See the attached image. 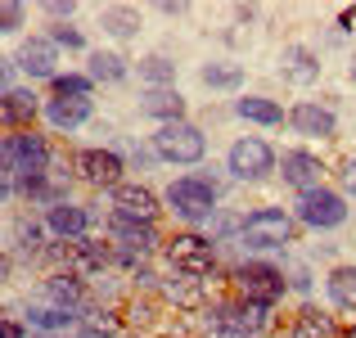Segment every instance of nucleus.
Returning <instances> with one entry per match:
<instances>
[{
  "label": "nucleus",
  "instance_id": "1",
  "mask_svg": "<svg viewBox=\"0 0 356 338\" xmlns=\"http://www.w3.org/2000/svg\"><path fill=\"white\" fill-rule=\"evenodd\" d=\"M203 330L208 334H221V338H266L275 330V316L270 307H257V303H243V298H217V303L203 307Z\"/></svg>",
  "mask_w": 356,
  "mask_h": 338
},
{
  "label": "nucleus",
  "instance_id": "2",
  "mask_svg": "<svg viewBox=\"0 0 356 338\" xmlns=\"http://www.w3.org/2000/svg\"><path fill=\"white\" fill-rule=\"evenodd\" d=\"M163 203L185 225H208L221 212L217 208V203H221V185L212 181V176H176V181L163 190Z\"/></svg>",
  "mask_w": 356,
  "mask_h": 338
},
{
  "label": "nucleus",
  "instance_id": "3",
  "mask_svg": "<svg viewBox=\"0 0 356 338\" xmlns=\"http://www.w3.org/2000/svg\"><path fill=\"white\" fill-rule=\"evenodd\" d=\"M230 289H235V298H243V303H257V307H270V312H275L289 293V275L275 261L252 257V261H239V266L230 271Z\"/></svg>",
  "mask_w": 356,
  "mask_h": 338
},
{
  "label": "nucleus",
  "instance_id": "4",
  "mask_svg": "<svg viewBox=\"0 0 356 338\" xmlns=\"http://www.w3.org/2000/svg\"><path fill=\"white\" fill-rule=\"evenodd\" d=\"M163 257L172 266V275H185V280H199L208 284L217 275V243L208 234H194V230H181L163 243Z\"/></svg>",
  "mask_w": 356,
  "mask_h": 338
},
{
  "label": "nucleus",
  "instance_id": "5",
  "mask_svg": "<svg viewBox=\"0 0 356 338\" xmlns=\"http://www.w3.org/2000/svg\"><path fill=\"white\" fill-rule=\"evenodd\" d=\"M54 163L50 140L36 136V131H9L0 136V176L5 181H23V176H36Z\"/></svg>",
  "mask_w": 356,
  "mask_h": 338
},
{
  "label": "nucleus",
  "instance_id": "6",
  "mask_svg": "<svg viewBox=\"0 0 356 338\" xmlns=\"http://www.w3.org/2000/svg\"><path fill=\"white\" fill-rule=\"evenodd\" d=\"M298 239V221L284 208H252L239 221V243L248 252H266V248H289Z\"/></svg>",
  "mask_w": 356,
  "mask_h": 338
},
{
  "label": "nucleus",
  "instance_id": "7",
  "mask_svg": "<svg viewBox=\"0 0 356 338\" xmlns=\"http://www.w3.org/2000/svg\"><path fill=\"white\" fill-rule=\"evenodd\" d=\"M149 145H154L158 163H172V167H194V163H203V154H208V136H203L190 118L172 122V127H158Z\"/></svg>",
  "mask_w": 356,
  "mask_h": 338
},
{
  "label": "nucleus",
  "instance_id": "8",
  "mask_svg": "<svg viewBox=\"0 0 356 338\" xmlns=\"http://www.w3.org/2000/svg\"><path fill=\"white\" fill-rule=\"evenodd\" d=\"M275 167H280V154L270 149V140H261V136H239L235 145L226 149V172L235 176L239 185L266 181Z\"/></svg>",
  "mask_w": 356,
  "mask_h": 338
},
{
  "label": "nucleus",
  "instance_id": "9",
  "mask_svg": "<svg viewBox=\"0 0 356 338\" xmlns=\"http://www.w3.org/2000/svg\"><path fill=\"white\" fill-rule=\"evenodd\" d=\"M293 221L302 225V230H339L343 221H348V199H343V190H334V185H321V190H307L298 194L293 203Z\"/></svg>",
  "mask_w": 356,
  "mask_h": 338
},
{
  "label": "nucleus",
  "instance_id": "10",
  "mask_svg": "<svg viewBox=\"0 0 356 338\" xmlns=\"http://www.w3.org/2000/svg\"><path fill=\"white\" fill-rule=\"evenodd\" d=\"M122 172H127V158L118 149H77L72 154V176L86 181L90 190H118Z\"/></svg>",
  "mask_w": 356,
  "mask_h": 338
},
{
  "label": "nucleus",
  "instance_id": "11",
  "mask_svg": "<svg viewBox=\"0 0 356 338\" xmlns=\"http://www.w3.org/2000/svg\"><path fill=\"white\" fill-rule=\"evenodd\" d=\"M108 266H113V243L104 234H81V239L63 243V271H72V275L90 280V275H104Z\"/></svg>",
  "mask_w": 356,
  "mask_h": 338
},
{
  "label": "nucleus",
  "instance_id": "12",
  "mask_svg": "<svg viewBox=\"0 0 356 338\" xmlns=\"http://www.w3.org/2000/svg\"><path fill=\"white\" fill-rule=\"evenodd\" d=\"M275 172L293 194H307V190H321L325 185V163H321V154H312V149H284Z\"/></svg>",
  "mask_w": 356,
  "mask_h": 338
},
{
  "label": "nucleus",
  "instance_id": "13",
  "mask_svg": "<svg viewBox=\"0 0 356 338\" xmlns=\"http://www.w3.org/2000/svg\"><path fill=\"white\" fill-rule=\"evenodd\" d=\"M289 131L302 140H334L339 136V113L321 104V99H298L289 108Z\"/></svg>",
  "mask_w": 356,
  "mask_h": 338
},
{
  "label": "nucleus",
  "instance_id": "14",
  "mask_svg": "<svg viewBox=\"0 0 356 338\" xmlns=\"http://www.w3.org/2000/svg\"><path fill=\"white\" fill-rule=\"evenodd\" d=\"M14 68L23 72L27 81H54L59 77V50H54L50 36H27L14 50Z\"/></svg>",
  "mask_w": 356,
  "mask_h": 338
},
{
  "label": "nucleus",
  "instance_id": "15",
  "mask_svg": "<svg viewBox=\"0 0 356 338\" xmlns=\"http://www.w3.org/2000/svg\"><path fill=\"white\" fill-rule=\"evenodd\" d=\"M108 203H113L108 212H118V217L154 221V225H158V212H163V199H158L149 185H140V181H122L118 190H108Z\"/></svg>",
  "mask_w": 356,
  "mask_h": 338
},
{
  "label": "nucleus",
  "instance_id": "16",
  "mask_svg": "<svg viewBox=\"0 0 356 338\" xmlns=\"http://www.w3.org/2000/svg\"><path fill=\"white\" fill-rule=\"evenodd\" d=\"M41 221H45V230H50V239L72 243V239H81V234H90V225H95V212H90L86 203L63 199V203H54V208H45Z\"/></svg>",
  "mask_w": 356,
  "mask_h": 338
},
{
  "label": "nucleus",
  "instance_id": "17",
  "mask_svg": "<svg viewBox=\"0 0 356 338\" xmlns=\"http://www.w3.org/2000/svg\"><path fill=\"white\" fill-rule=\"evenodd\" d=\"M36 303L63 307V312H81V307L90 303V289H86V280L72 275V271H54V275H45L41 298H36Z\"/></svg>",
  "mask_w": 356,
  "mask_h": 338
},
{
  "label": "nucleus",
  "instance_id": "18",
  "mask_svg": "<svg viewBox=\"0 0 356 338\" xmlns=\"http://www.w3.org/2000/svg\"><path fill=\"white\" fill-rule=\"evenodd\" d=\"M41 108H45V99L32 86H14L9 95H0V127L5 131H32Z\"/></svg>",
  "mask_w": 356,
  "mask_h": 338
},
{
  "label": "nucleus",
  "instance_id": "19",
  "mask_svg": "<svg viewBox=\"0 0 356 338\" xmlns=\"http://www.w3.org/2000/svg\"><path fill=\"white\" fill-rule=\"evenodd\" d=\"M41 113H45V122H50V131L72 136V131H81L90 118H95V99H59V95H50Z\"/></svg>",
  "mask_w": 356,
  "mask_h": 338
},
{
  "label": "nucleus",
  "instance_id": "20",
  "mask_svg": "<svg viewBox=\"0 0 356 338\" xmlns=\"http://www.w3.org/2000/svg\"><path fill=\"white\" fill-rule=\"evenodd\" d=\"M321 54L312 50V45L293 41L280 50V72H284V81H293V86H312V81H321Z\"/></svg>",
  "mask_w": 356,
  "mask_h": 338
},
{
  "label": "nucleus",
  "instance_id": "21",
  "mask_svg": "<svg viewBox=\"0 0 356 338\" xmlns=\"http://www.w3.org/2000/svg\"><path fill=\"white\" fill-rule=\"evenodd\" d=\"M289 338H343V325H339V316H330L325 307H312V303H302L293 312V321H289Z\"/></svg>",
  "mask_w": 356,
  "mask_h": 338
},
{
  "label": "nucleus",
  "instance_id": "22",
  "mask_svg": "<svg viewBox=\"0 0 356 338\" xmlns=\"http://www.w3.org/2000/svg\"><path fill=\"white\" fill-rule=\"evenodd\" d=\"M140 113H145V118H154L158 127L185 122V95H181L176 86H167V90H145V95H140Z\"/></svg>",
  "mask_w": 356,
  "mask_h": 338
},
{
  "label": "nucleus",
  "instance_id": "23",
  "mask_svg": "<svg viewBox=\"0 0 356 338\" xmlns=\"http://www.w3.org/2000/svg\"><path fill=\"white\" fill-rule=\"evenodd\" d=\"M27 330L54 338V334H77V312H63V307H50V303H32L27 307Z\"/></svg>",
  "mask_w": 356,
  "mask_h": 338
},
{
  "label": "nucleus",
  "instance_id": "24",
  "mask_svg": "<svg viewBox=\"0 0 356 338\" xmlns=\"http://www.w3.org/2000/svg\"><path fill=\"white\" fill-rule=\"evenodd\" d=\"M235 118L252 122V127H284L289 113H284L280 99H270V95H239L235 99Z\"/></svg>",
  "mask_w": 356,
  "mask_h": 338
},
{
  "label": "nucleus",
  "instance_id": "25",
  "mask_svg": "<svg viewBox=\"0 0 356 338\" xmlns=\"http://www.w3.org/2000/svg\"><path fill=\"white\" fill-rule=\"evenodd\" d=\"M131 72V59L118 50H86V77L95 86H118L122 77Z\"/></svg>",
  "mask_w": 356,
  "mask_h": 338
},
{
  "label": "nucleus",
  "instance_id": "26",
  "mask_svg": "<svg viewBox=\"0 0 356 338\" xmlns=\"http://www.w3.org/2000/svg\"><path fill=\"white\" fill-rule=\"evenodd\" d=\"M325 293H330L334 312H352L356 316V261H339L325 275Z\"/></svg>",
  "mask_w": 356,
  "mask_h": 338
},
{
  "label": "nucleus",
  "instance_id": "27",
  "mask_svg": "<svg viewBox=\"0 0 356 338\" xmlns=\"http://www.w3.org/2000/svg\"><path fill=\"white\" fill-rule=\"evenodd\" d=\"M14 243H18V257L32 266V261H41L45 248H50V230H45V221H36V217H18L14 221Z\"/></svg>",
  "mask_w": 356,
  "mask_h": 338
},
{
  "label": "nucleus",
  "instance_id": "28",
  "mask_svg": "<svg viewBox=\"0 0 356 338\" xmlns=\"http://www.w3.org/2000/svg\"><path fill=\"white\" fill-rule=\"evenodd\" d=\"M158 298L163 303H176V312H203L208 307V293H203L199 280H185V275H172L158 284Z\"/></svg>",
  "mask_w": 356,
  "mask_h": 338
},
{
  "label": "nucleus",
  "instance_id": "29",
  "mask_svg": "<svg viewBox=\"0 0 356 338\" xmlns=\"http://www.w3.org/2000/svg\"><path fill=\"white\" fill-rule=\"evenodd\" d=\"M99 27H104L113 41H131L140 32V9L136 5H104L99 9Z\"/></svg>",
  "mask_w": 356,
  "mask_h": 338
},
{
  "label": "nucleus",
  "instance_id": "30",
  "mask_svg": "<svg viewBox=\"0 0 356 338\" xmlns=\"http://www.w3.org/2000/svg\"><path fill=\"white\" fill-rule=\"evenodd\" d=\"M140 81H145V90H167L176 86V59H167V54H145V59L136 63Z\"/></svg>",
  "mask_w": 356,
  "mask_h": 338
},
{
  "label": "nucleus",
  "instance_id": "31",
  "mask_svg": "<svg viewBox=\"0 0 356 338\" xmlns=\"http://www.w3.org/2000/svg\"><path fill=\"white\" fill-rule=\"evenodd\" d=\"M199 81L208 90H239L243 86V63H230V59H212L199 68Z\"/></svg>",
  "mask_w": 356,
  "mask_h": 338
},
{
  "label": "nucleus",
  "instance_id": "32",
  "mask_svg": "<svg viewBox=\"0 0 356 338\" xmlns=\"http://www.w3.org/2000/svg\"><path fill=\"white\" fill-rule=\"evenodd\" d=\"M50 95H59V99H90L95 95V81H90L86 72H59V77L50 81Z\"/></svg>",
  "mask_w": 356,
  "mask_h": 338
},
{
  "label": "nucleus",
  "instance_id": "33",
  "mask_svg": "<svg viewBox=\"0 0 356 338\" xmlns=\"http://www.w3.org/2000/svg\"><path fill=\"white\" fill-rule=\"evenodd\" d=\"M45 36L54 41V50H72V54L86 50V36H81L72 23H50V32H45Z\"/></svg>",
  "mask_w": 356,
  "mask_h": 338
},
{
  "label": "nucleus",
  "instance_id": "34",
  "mask_svg": "<svg viewBox=\"0 0 356 338\" xmlns=\"http://www.w3.org/2000/svg\"><path fill=\"white\" fill-rule=\"evenodd\" d=\"M18 27H27V5L23 0H0V36H14Z\"/></svg>",
  "mask_w": 356,
  "mask_h": 338
},
{
  "label": "nucleus",
  "instance_id": "35",
  "mask_svg": "<svg viewBox=\"0 0 356 338\" xmlns=\"http://www.w3.org/2000/svg\"><path fill=\"white\" fill-rule=\"evenodd\" d=\"M203 230H208V239H212V243H221V239H230V234H235V239H239V221H235V217H230V212H226V208H221V212H217V217H212L208 225H203Z\"/></svg>",
  "mask_w": 356,
  "mask_h": 338
},
{
  "label": "nucleus",
  "instance_id": "36",
  "mask_svg": "<svg viewBox=\"0 0 356 338\" xmlns=\"http://www.w3.org/2000/svg\"><path fill=\"white\" fill-rule=\"evenodd\" d=\"M41 14L50 18V23H72V14H77V0H45Z\"/></svg>",
  "mask_w": 356,
  "mask_h": 338
},
{
  "label": "nucleus",
  "instance_id": "37",
  "mask_svg": "<svg viewBox=\"0 0 356 338\" xmlns=\"http://www.w3.org/2000/svg\"><path fill=\"white\" fill-rule=\"evenodd\" d=\"M339 185H343V199H356V158H348V163H343Z\"/></svg>",
  "mask_w": 356,
  "mask_h": 338
},
{
  "label": "nucleus",
  "instance_id": "38",
  "mask_svg": "<svg viewBox=\"0 0 356 338\" xmlns=\"http://www.w3.org/2000/svg\"><path fill=\"white\" fill-rule=\"evenodd\" d=\"M14 59H9V54H0V95H9V90H14Z\"/></svg>",
  "mask_w": 356,
  "mask_h": 338
},
{
  "label": "nucleus",
  "instance_id": "39",
  "mask_svg": "<svg viewBox=\"0 0 356 338\" xmlns=\"http://www.w3.org/2000/svg\"><path fill=\"white\" fill-rule=\"evenodd\" d=\"M0 338H27V325L14 316H0Z\"/></svg>",
  "mask_w": 356,
  "mask_h": 338
},
{
  "label": "nucleus",
  "instance_id": "40",
  "mask_svg": "<svg viewBox=\"0 0 356 338\" xmlns=\"http://www.w3.org/2000/svg\"><path fill=\"white\" fill-rule=\"evenodd\" d=\"M9 275H14V257L0 252V284H9Z\"/></svg>",
  "mask_w": 356,
  "mask_h": 338
},
{
  "label": "nucleus",
  "instance_id": "41",
  "mask_svg": "<svg viewBox=\"0 0 356 338\" xmlns=\"http://www.w3.org/2000/svg\"><path fill=\"white\" fill-rule=\"evenodd\" d=\"M9 199H14V181H5V176H0V208H5Z\"/></svg>",
  "mask_w": 356,
  "mask_h": 338
},
{
  "label": "nucleus",
  "instance_id": "42",
  "mask_svg": "<svg viewBox=\"0 0 356 338\" xmlns=\"http://www.w3.org/2000/svg\"><path fill=\"white\" fill-rule=\"evenodd\" d=\"M158 9H163L167 18H181V14H185V5H172V0H163V5H158Z\"/></svg>",
  "mask_w": 356,
  "mask_h": 338
},
{
  "label": "nucleus",
  "instance_id": "43",
  "mask_svg": "<svg viewBox=\"0 0 356 338\" xmlns=\"http://www.w3.org/2000/svg\"><path fill=\"white\" fill-rule=\"evenodd\" d=\"M343 338H356V321H352V325H343Z\"/></svg>",
  "mask_w": 356,
  "mask_h": 338
},
{
  "label": "nucleus",
  "instance_id": "44",
  "mask_svg": "<svg viewBox=\"0 0 356 338\" xmlns=\"http://www.w3.org/2000/svg\"><path fill=\"white\" fill-rule=\"evenodd\" d=\"M167 338H194V334H185V330H176V334H167Z\"/></svg>",
  "mask_w": 356,
  "mask_h": 338
},
{
  "label": "nucleus",
  "instance_id": "45",
  "mask_svg": "<svg viewBox=\"0 0 356 338\" xmlns=\"http://www.w3.org/2000/svg\"><path fill=\"white\" fill-rule=\"evenodd\" d=\"M348 77H352V81H356V59H352V68H348Z\"/></svg>",
  "mask_w": 356,
  "mask_h": 338
},
{
  "label": "nucleus",
  "instance_id": "46",
  "mask_svg": "<svg viewBox=\"0 0 356 338\" xmlns=\"http://www.w3.org/2000/svg\"><path fill=\"white\" fill-rule=\"evenodd\" d=\"M275 338H289V334H275Z\"/></svg>",
  "mask_w": 356,
  "mask_h": 338
}]
</instances>
